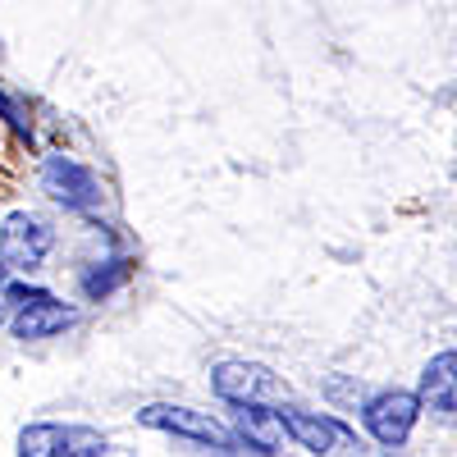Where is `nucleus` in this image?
Returning a JSON list of instances; mask_svg holds the SVG:
<instances>
[{
    "label": "nucleus",
    "instance_id": "nucleus-4",
    "mask_svg": "<svg viewBox=\"0 0 457 457\" xmlns=\"http://www.w3.org/2000/svg\"><path fill=\"white\" fill-rule=\"evenodd\" d=\"M416 421H421V403H416V394H407V389H385V394H370L361 403V426L370 430L375 444H385V448H403L411 439Z\"/></svg>",
    "mask_w": 457,
    "mask_h": 457
},
{
    "label": "nucleus",
    "instance_id": "nucleus-12",
    "mask_svg": "<svg viewBox=\"0 0 457 457\" xmlns=\"http://www.w3.org/2000/svg\"><path fill=\"white\" fill-rule=\"evenodd\" d=\"M0 120H10L23 137H32V124H28V114H23V105L10 96V92H0Z\"/></svg>",
    "mask_w": 457,
    "mask_h": 457
},
{
    "label": "nucleus",
    "instance_id": "nucleus-1",
    "mask_svg": "<svg viewBox=\"0 0 457 457\" xmlns=\"http://www.w3.org/2000/svg\"><path fill=\"white\" fill-rule=\"evenodd\" d=\"M211 389L228 407H284L288 403L284 375H275L261 361H220L211 370Z\"/></svg>",
    "mask_w": 457,
    "mask_h": 457
},
{
    "label": "nucleus",
    "instance_id": "nucleus-3",
    "mask_svg": "<svg viewBox=\"0 0 457 457\" xmlns=\"http://www.w3.org/2000/svg\"><path fill=\"white\" fill-rule=\"evenodd\" d=\"M51 247H55V234H51V224L42 215L14 211V215H5V224H0V265H5V270L32 275L37 265L51 256Z\"/></svg>",
    "mask_w": 457,
    "mask_h": 457
},
{
    "label": "nucleus",
    "instance_id": "nucleus-6",
    "mask_svg": "<svg viewBox=\"0 0 457 457\" xmlns=\"http://www.w3.org/2000/svg\"><path fill=\"white\" fill-rule=\"evenodd\" d=\"M105 439L87 426H60V421H32L19 430V457H83Z\"/></svg>",
    "mask_w": 457,
    "mask_h": 457
},
{
    "label": "nucleus",
    "instance_id": "nucleus-15",
    "mask_svg": "<svg viewBox=\"0 0 457 457\" xmlns=\"http://www.w3.org/2000/svg\"><path fill=\"white\" fill-rule=\"evenodd\" d=\"M0 284H5V265H0Z\"/></svg>",
    "mask_w": 457,
    "mask_h": 457
},
{
    "label": "nucleus",
    "instance_id": "nucleus-13",
    "mask_svg": "<svg viewBox=\"0 0 457 457\" xmlns=\"http://www.w3.org/2000/svg\"><path fill=\"white\" fill-rule=\"evenodd\" d=\"M83 457H133V453L120 448V444H101V448H92V453H83Z\"/></svg>",
    "mask_w": 457,
    "mask_h": 457
},
{
    "label": "nucleus",
    "instance_id": "nucleus-5",
    "mask_svg": "<svg viewBox=\"0 0 457 457\" xmlns=\"http://www.w3.org/2000/svg\"><path fill=\"white\" fill-rule=\"evenodd\" d=\"M42 187H46V197L60 202L64 211H79V215L101 211V179L87 165H79L73 156H51L42 165Z\"/></svg>",
    "mask_w": 457,
    "mask_h": 457
},
{
    "label": "nucleus",
    "instance_id": "nucleus-7",
    "mask_svg": "<svg viewBox=\"0 0 457 457\" xmlns=\"http://www.w3.org/2000/svg\"><path fill=\"white\" fill-rule=\"evenodd\" d=\"M279 426H284V439H293L297 448H307L316 457H329L338 444H353V430L338 421L329 411H302V407H279Z\"/></svg>",
    "mask_w": 457,
    "mask_h": 457
},
{
    "label": "nucleus",
    "instance_id": "nucleus-2",
    "mask_svg": "<svg viewBox=\"0 0 457 457\" xmlns=\"http://www.w3.org/2000/svg\"><path fill=\"white\" fill-rule=\"evenodd\" d=\"M137 426L165 430V435H179V439H193V444H206V448H238L234 430H228L220 416L197 411V407H183V403H146V407H137Z\"/></svg>",
    "mask_w": 457,
    "mask_h": 457
},
{
    "label": "nucleus",
    "instance_id": "nucleus-9",
    "mask_svg": "<svg viewBox=\"0 0 457 457\" xmlns=\"http://www.w3.org/2000/svg\"><path fill=\"white\" fill-rule=\"evenodd\" d=\"M279 407H234V439L247 444L261 457H275L284 448V426H279Z\"/></svg>",
    "mask_w": 457,
    "mask_h": 457
},
{
    "label": "nucleus",
    "instance_id": "nucleus-8",
    "mask_svg": "<svg viewBox=\"0 0 457 457\" xmlns=\"http://www.w3.org/2000/svg\"><path fill=\"white\" fill-rule=\"evenodd\" d=\"M416 403L439 426H457V353H435L416 385Z\"/></svg>",
    "mask_w": 457,
    "mask_h": 457
},
{
    "label": "nucleus",
    "instance_id": "nucleus-11",
    "mask_svg": "<svg viewBox=\"0 0 457 457\" xmlns=\"http://www.w3.org/2000/svg\"><path fill=\"white\" fill-rule=\"evenodd\" d=\"M129 275H133V265H129L124 256H110V261L92 265V270L83 275V293H87L92 302H101V297H110L114 288H120Z\"/></svg>",
    "mask_w": 457,
    "mask_h": 457
},
{
    "label": "nucleus",
    "instance_id": "nucleus-14",
    "mask_svg": "<svg viewBox=\"0 0 457 457\" xmlns=\"http://www.w3.org/2000/svg\"><path fill=\"white\" fill-rule=\"evenodd\" d=\"M10 320V302H5V293H0V325Z\"/></svg>",
    "mask_w": 457,
    "mask_h": 457
},
{
    "label": "nucleus",
    "instance_id": "nucleus-10",
    "mask_svg": "<svg viewBox=\"0 0 457 457\" xmlns=\"http://www.w3.org/2000/svg\"><path fill=\"white\" fill-rule=\"evenodd\" d=\"M73 320H79V312L73 307H64L60 297H46V302H37V307H23V312H14V338H23V343H37V338H51V334H64Z\"/></svg>",
    "mask_w": 457,
    "mask_h": 457
}]
</instances>
